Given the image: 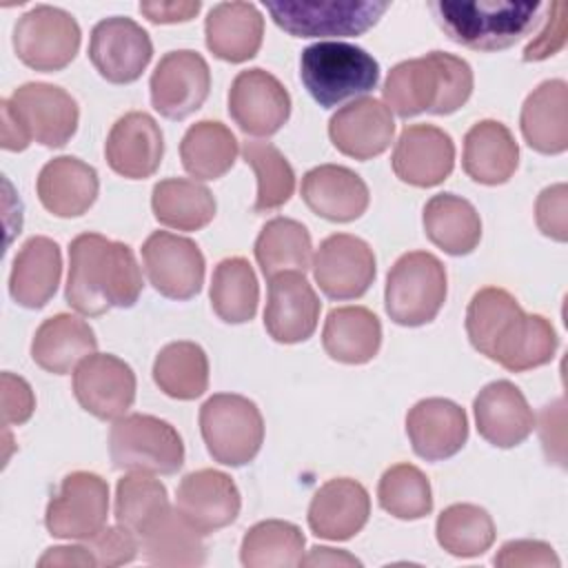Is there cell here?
Returning a JSON list of instances; mask_svg holds the SVG:
<instances>
[{
    "label": "cell",
    "instance_id": "1",
    "mask_svg": "<svg viewBox=\"0 0 568 568\" xmlns=\"http://www.w3.org/2000/svg\"><path fill=\"white\" fill-rule=\"evenodd\" d=\"M466 333L475 351L510 373H524L555 357L559 337L544 315H528L499 286L479 288L466 311Z\"/></svg>",
    "mask_w": 568,
    "mask_h": 568
},
{
    "label": "cell",
    "instance_id": "2",
    "mask_svg": "<svg viewBox=\"0 0 568 568\" xmlns=\"http://www.w3.org/2000/svg\"><path fill=\"white\" fill-rule=\"evenodd\" d=\"M142 293V271L129 244L80 233L69 246L67 302L82 315L129 308Z\"/></svg>",
    "mask_w": 568,
    "mask_h": 568
},
{
    "label": "cell",
    "instance_id": "3",
    "mask_svg": "<svg viewBox=\"0 0 568 568\" xmlns=\"http://www.w3.org/2000/svg\"><path fill=\"white\" fill-rule=\"evenodd\" d=\"M382 93L386 106L399 118H413L424 111L448 115L470 98L473 69L459 55L430 51L395 64L384 80Z\"/></svg>",
    "mask_w": 568,
    "mask_h": 568
},
{
    "label": "cell",
    "instance_id": "4",
    "mask_svg": "<svg viewBox=\"0 0 568 568\" xmlns=\"http://www.w3.org/2000/svg\"><path fill=\"white\" fill-rule=\"evenodd\" d=\"M428 9L453 42L477 51H499L521 40L537 24L544 4L510 0H437L430 2Z\"/></svg>",
    "mask_w": 568,
    "mask_h": 568
},
{
    "label": "cell",
    "instance_id": "5",
    "mask_svg": "<svg viewBox=\"0 0 568 568\" xmlns=\"http://www.w3.org/2000/svg\"><path fill=\"white\" fill-rule=\"evenodd\" d=\"M300 80L324 109L373 91L379 82L377 60L362 47L328 40L306 47L300 55Z\"/></svg>",
    "mask_w": 568,
    "mask_h": 568
},
{
    "label": "cell",
    "instance_id": "6",
    "mask_svg": "<svg viewBox=\"0 0 568 568\" xmlns=\"http://www.w3.org/2000/svg\"><path fill=\"white\" fill-rule=\"evenodd\" d=\"M109 453L118 470L173 475L184 464L180 433L153 415H122L109 430Z\"/></svg>",
    "mask_w": 568,
    "mask_h": 568
},
{
    "label": "cell",
    "instance_id": "7",
    "mask_svg": "<svg viewBox=\"0 0 568 568\" xmlns=\"http://www.w3.org/2000/svg\"><path fill=\"white\" fill-rule=\"evenodd\" d=\"M446 268L426 251L404 253L388 271L384 306L399 326H422L437 317L446 302Z\"/></svg>",
    "mask_w": 568,
    "mask_h": 568
},
{
    "label": "cell",
    "instance_id": "8",
    "mask_svg": "<svg viewBox=\"0 0 568 568\" xmlns=\"http://www.w3.org/2000/svg\"><path fill=\"white\" fill-rule=\"evenodd\" d=\"M200 430L209 455L224 466L248 464L264 442L260 408L235 393H217L202 404Z\"/></svg>",
    "mask_w": 568,
    "mask_h": 568
},
{
    "label": "cell",
    "instance_id": "9",
    "mask_svg": "<svg viewBox=\"0 0 568 568\" xmlns=\"http://www.w3.org/2000/svg\"><path fill=\"white\" fill-rule=\"evenodd\" d=\"M273 22L295 38H348L362 36L390 7L373 0H302L264 2Z\"/></svg>",
    "mask_w": 568,
    "mask_h": 568
},
{
    "label": "cell",
    "instance_id": "10",
    "mask_svg": "<svg viewBox=\"0 0 568 568\" xmlns=\"http://www.w3.org/2000/svg\"><path fill=\"white\" fill-rule=\"evenodd\" d=\"M13 49L20 62L36 71H60L71 64L80 49V27L69 11L38 4L18 18Z\"/></svg>",
    "mask_w": 568,
    "mask_h": 568
},
{
    "label": "cell",
    "instance_id": "11",
    "mask_svg": "<svg viewBox=\"0 0 568 568\" xmlns=\"http://www.w3.org/2000/svg\"><path fill=\"white\" fill-rule=\"evenodd\" d=\"M109 515V486L89 470L69 473L44 515L47 530L60 539H89L104 528Z\"/></svg>",
    "mask_w": 568,
    "mask_h": 568
},
{
    "label": "cell",
    "instance_id": "12",
    "mask_svg": "<svg viewBox=\"0 0 568 568\" xmlns=\"http://www.w3.org/2000/svg\"><path fill=\"white\" fill-rule=\"evenodd\" d=\"M142 264L151 286L169 300H191L204 284V255L184 235L151 233L142 244Z\"/></svg>",
    "mask_w": 568,
    "mask_h": 568
},
{
    "label": "cell",
    "instance_id": "13",
    "mask_svg": "<svg viewBox=\"0 0 568 568\" xmlns=\"http://www.w3.org/2000/svg\"><path fill=\"white\" fill-rule=\"evenodd\" d=\"M151 104L169 120H184L197 111L211 89L206 60L191 49L169 51L155 64L151 80Z\"/></svg>",
    "mask_w": 568,
    "mask_h": 568
},
{
    "label": "cell",
    "instance_id": "14",
    "mask_svg": "<svg viewBox=\"0 0 568 568\" xmlns=\"http://www.w3.org/2000/svg\"><path fill=\"white\" fill-rule=\"evenodd\" d=\"M153 55L149 33L131 18L111 16L100 20L89 40V60L113 84H129L142 75Z\"/></svg>",
    "mask_w": 568,
    "mask_h": 568
},
{
    "label": "cell",
    "instance_id": "15",
    "mask_svg": "<svg viewBox=\"0 0 568 568\" xmlns=\"http://www.w3.org/2000/svg\"><path fill=\"white\" fill-rule=\"evenodd\" d=\"M229 115L246 135L266 138L286 124L291 95L273 73L257 67L246 69L231 82Z\"/></svg>",
    "mask_w": 568,
    "mask_h": 568
},
{
    "label": "cell",
    "instance_id": "16",
    "mask_svg": "<svg viewBox=\"0 0 568 568\" xmlns=\"http://www.w3.org/2000/svg\"><path fill=\"white\" fill-rule=\"evenodd\" d=\"M73 393L78 404L98 419H120L135 399L133 368L111 355L93 353L73 371Z\"/></svg>",
    "mask_w": 568,
    "mask_h": 568
},
{
    "label": "cell",
    "instance_id": "17",
    "mask_svg": "<svg viewBox=\"0 0 568 568\" xmlns=\"http://www.w3.org/2000/svg\"><path fill=\"white\" fill-rule=\"evenodd\" d=\"M313 275L331 300L362 297L375 280V253L357 235H328L315 253Z\"/></svg>",
    "mask_w": 568,
    "mask_h": 568
},
{
    "label": "cell",
    "instance_id": "18",
    "mask_svg": "<svg viewBox=\"0 0 568 568\" xmlns=\"http://www.w3.org/2000/svg\"><path fill=\"white\" fill-rule=\"evenodd\" d=\"M320 300L300 271H284L268 277V300L264 308L266 333L280 344L308 339L320 320Z\"/></svg>",
    "mask_w": 568,
    "mask_h": 568
},
{
    "label": "cell",
    "instance_id": "19",
    "mask_svg": "<svg viewBox=\"0 0 568 568\" xmlns=\"http://www.w3.org/2000/svg\"><path fill=\"white\" fill-rule=\"evenodd\" d=\"M240 506L242 499L235 481L213 468L184 475L175 493V508L200 535L231 526L240 515Z\"/></svg>",
    "mask_w": 568,
    "mask_h": 568
},
{
    "label": "cell",
    "instance_id": "20",
    "mask_svg": "<svg viewBox=\"0 0 568 568\" xmlns=\"http://www.w3.org/2000/svg\"><path fill=\"white\" fill-rule=\"evenodd\" d=\"M9 102L31 138L44 146H64L78 129V102L62 87L27 82L13 91Z\"/></svg>",
    "mask_w": 568,
    "mask_h": 568
},
{
    "label": "cell",
    "instance_id": "21",
    "mask_svg": "<svg viewBox=\"0 0 568 568\" xmlns=\"http://www.w3.org/2000/svg\"><path fill=\"white\" fill-rule=\"evenodd\" d=\"M390 162L402 182L419 189L437 186L453 173L455 144L435 124H408L399 133Z\"/></svg>",
    "mask_w": 568,
    "mask_h": 568
},
{
    "label": "cell",
    "instance_id": "22",
    "mask_svg": "<svg viewBox=\"0 0 568 568\" xmlns=\"http://www.w3.org/2000/svg\"><path fill=\"white\" fill-rule=\"evenodd\" d=\"M395 133V120L390 109L377 98H357L328 122V138L333 146L355 160H371L384 153Z\"/></svg>",
    "mask_w": 568,
    "mask_h": 568
},
{
    "label": "cell",
    "instance_id": "23",
    "mask_svg": "<svg viewBox=\"0 0 568 568\" xmlns=\"http://www.w3.org/2000/svg\"><path fill=\"white\" fill-rule=\"evenodd\" d=\"M406 433L415 455L426 462H442L464 448L468 417L459 404L444 397H428L408 410Z\"/></svg>",
    "mask_w": 568,
    "mask_h": 568
},
{
    "label": "cell",
    "instance_id": "24",
    "mask_svg": "<svg viewBox=\"0 0 568 568\" xmlns=\"http://www.w3.org/2000/svg\"><path fill=\"white\" fill-rule=\"evenodd\" d=\"M104 155L109 166L122 178H151L164 155V138L160 124L144 111H131L122 115L106 135Z\"/></svg>",
    "mask_w": 568,
    "mask_h": 568
},
{
    "label": "cell",
    "instance_id": "25",
    "mask_svg": "<svg viewBox=\"0 0 568 568\" xmlns=\"http://www.w3.org/2000/svg\"><path fill=\"white\" fill-rule=\"evenodd\" d=\"M477 433L497 448L519 446L535 428V415L524 393L508 379L486 384L475 402Z\"/></svg>",
    "mask_w": 568,
    "mask_h": 568
},
{
    "label": "cell",
    "instance_id": "26",
    "mask_svg": "<svg viewBox=\"0 0 568 568\" xmlns=\"http://www.w3.org/2000/svg\"><path fill=\"white\" fill-rule=\"evenodd\" d=\"M371 515L368 490L348 477L328 479L317 488L308 506L311 530L331 541H344L357 535Z\"/></svg>",
    "mask_w": 568,
    "mask_h": 568
},
{
    "label": "cell",
    "instance_id": "27",
    "mask_svg": "<svg viewBox=\"0 0 568 568\" xmlns=\"http://www.w3.org/2000/svg\"><path fill=\"white\" fill-rule=\"evenodd\" d=\"M302 200L306 206L331 222H353L368 209V186L351 169L320 164L302 178Z\"/></svg>",
    "mask_w": 568,
    "mask_h": 568
},
{
    "label": "cell",
    "instance_id": "28",
    "mask_svg": "<svg viewBox=\"0 0 568 568\" xmlns=\"http://www.w3.org/2000/svg\"><path fill=\"white\" fill-rule=\"evenodd\" d=\"M98 171L73 155L49 160L36 182L42 206L58 217H78L87 213L98 197Z\"/></svg>",
    "mask_w": 568,
    "mask_h": 568
},
{
    "label": "cell",
    "instance_id": "29",
    "mask_svg": "<svg viewBox=\"0 0 568 568\" xmlns=\"http://www.w3.org/2000/svg\"><path fill=\"white\" fill-rule=\"evenodd\" d=\"M209 51L224 62L255 58L264 38V18L253 2H220L204 22Z\"/></svg>",
    "mask_w": 568,
    "mask_h": 568
},
{
    "label": "cell",
    "instance_id": "30",
    "mask_svg": "<svg viewBox=\"0 0 568 568\" xmlns=\"http://www.w3.org/2000/svg\"><path fill=\"white\" fill-rule=\"evenodd\" d=\"M62 275L60 246L44 235L29 237L13 257L9 293L24 308H42L58 291Z\"/></svg>",
    "mask_w": 568,
    "mask_h": 568
},
{
    "label": "cell",
    "instance_id": "31",
    "mask_svg": "<svg viewBox=\"0 0 568 568\" xmlns=\"http://www.w3.org/2000/svg\"><path fill=\"white\" fill-rule=\"evenodd\" d=\"M519 164V146L510 129L497 120H481L464 135L462 166L479 184L497 186L513 178Z\"/></svg>",
    "mask_w": 568,
    "mask_h": 568
},
{
    "label": "cell",
    "instance_id": "32",
    "mask_svg": "<svg viewBox=\"0 0 568 568\" xmlns=\"http://www.w3.org/2000/svg\"><path fill=\"white\" fill-rule=\"evenodd\" d=\"M524 140L530 149L557 155L568 149V84L546 80L528 93L519 115Z\"/></svg>",
    "mask_w": 568,
    "mask_h": 568
},
{
    "label": "cell",
    "instance_id": "33",
    "mask_svg": "<svg viewBox=\"0 0 568 568\" xmlns=\"http://www.w3.org/2000/svg\"><path fill=\"white\" fill-rule=\"evenodd\" d=\"M95 348L98 339L89 322L78 315L58 313L38 326L31 342V357L42 371L67 375L84 357L93 355Z\"/></svg>",
    "mask_w": 568,
    "mask_h": 568
},
{
    "label": "cell",
    "instance_id": "34",
    "mask_svg": "<svg viewBox=\"0 0 568 568\" xmlns=\"http://www.w3.org/2000/svg\"><path fill=\"white\" fill-rule=\"evenodd\" d=\"M322 344L335 362L366 364L379 351L382 324L366 306H339L326 315Z\"/></svg>",
    "mask_w": 568,
    "mask_h": 568
},
{
    "label": "cell",
    "instance_id": "35",
    "mask_svg": "<svg viewBox=\"0 0 568 568\" xmlns=\"http://www.w3.org/2000/svg\"><path fill=\"white\" fill-rule=\"evenodd\" d=\"M424 233L448 255H468L481 240V220L477 209L455 195L437 193L424 206Z\"/></svg>",
    "mask_w": 568,
    "mask_h": 568
},
{
    "label": "cell",
    "instance_id": "36",
    "mask_svg": "<svg viewBox=\"0 0 568 568\" xmlns=\"http://www.w3.org/2000/svg\"><path fill=\"white\" fill-rule=\"evenodd\" d=\"M138 539L144 559L153 566H202L206 559L202 535L171 506L160 513Z\"/></svg>",
    "mask_w": 568,
    "mask_h": 568
},
{
    "label": "cell",
    "instance_id": "37",
    "mask_svg": "<svg viewBox=\"0 0 568 568\" xmlns=\"http://www.w3.org/2000/svg\"><path fill=\"white\" fill-rule=\"evenodd\" d=\"M151 209L155 220L169 229L197 231L215 217V197L195 180L166 178L153 186Z\"/></svg>",
    "mask_w": 568,
    "mask_h": 568
},
{
    "label": "cell",
    "instance_id": "38",
    "mask_svg": "<svg viewBox=\"0 0 568 568\" xmlns=\"http://www.w3.org/2000/svg\"><path fill=\"white\" fill-rule=\"evenodd\" d=\"M180 158L191 178L217 180L235 164L237 140L226 124L200 120L186 129L180 142Z\"/></svg>",
    "mask_w": 568,
    "mask_h": 568
},
{
    "label": "cell",
    "instance_id": "39",
    "mask_svg": "<svg viewBox=\"0 0 568 568\" xmlns=\"http://www.w3.org/2000/svg\"><path fill=\"white\" fill-rule=\"evenodd\" d=\"M313 242L308 229L291 217L268 220L255 240V260L264 277L284 271L304 273L311 266Z\"/></svg>",
    "mask_w": 568,
    "mask_h": 568
},
{
    "label": "cell",
    "instance_id": "40",
    "mask_svg": "<svg viewBox=\"0 0 568 568\" xmlns=\"http://www.w3.org/2000/svg\"><path fill=\"white\" fill-rule=\"evenodd\" d=\"M153 379L173 399H195L209 388V357L195 342H171L153 362Z\"/></svg>",
    "mask_w": 568,
    "mask_h": 568
},
{
    "label": "cell",
    "instance_id": "41",
    "mask_svg": "<svg viewBox=\"0 0 568 568\" xmlns=\"http://www.w3.org/2000/svg\"><path fill=\"white\" fill-rule=\"evenodd\" d=\"M302 530L282 519H266L251 526L242 539L240 559L246 568H293L304 559Z\"/></svg>",
    "mask_w": 568,
    "mask_h": 568
},
{
    "label": "cell",
    "instance_id": "42",
    "mask_svg": "<svg viewBox=\"0 0 568 568\" xmlns=\"http://www.w3.org/2000/svg\"><path fill=\"white\" fill-rule=\"evenodd\" d=\"M260 286L253 266L244 257L222 260L211 280V306L226 324H244L255 317Z\"/></svg>",
    "mask_w": 568,
    "mask_h": 568
},
{
    "label": "cell",
    "instance_id": "43",
    "mask_svg": "<svg viewBox=\"0 0 568 568\" xmlns=\"http://www.w3.org/2000/svg\"><path fill=\"white\" fill-rule=\"evenodd\" d=\"M242 158L257 178L253 211L266 213L284 206L295 191V173L284 153L271 142L246 140L242 146Z\"/></svg>",
    "mask_w": 568,
    "mask_h": 568
},
{
    "label": "cell",
    "instance_id": "44",
    "mask_svg": "<svg viewBox=\"0 0 568 568\" xmlns=\"http://www.w3.org/2000/svg\"><path fill=\"white\" fill-rule=\"evenodd\" d=\"M437 541L455 557L484 555L495 541L490 515L475 504H453L437 517Z\"/></svg>",
    "mask_w": 568,
    "mask_h": 568
},
{
    "label": "cell",
    "instance_id": "45",
    "mask_svg": "<svg viewBox=\"0 0 568 568\" xmlns=\"http://www.w3.org/2000/svg\"><path fill=\"white\" fill-rule=\"evenodd\" d=\"M377 499L397 519H422L433 510L430 481L413 464L390 466L379 479Z\"/></svg>",
    "mask_w": 568,
    "mask_h": 568
},
{
    "label": "cell",
    "instance_id": "46",
    "mask_svg": "<svg viewBox=\"0 0 568 568\" xmlns=\"http://www.w3.org/2000/svg\"><path fill=\"white\" fill-rule=\"evenodd\" d=\"M169 506L166 486L146 473L124 475L115 486V519L138 537Z\"/></svg>",
    "mask_w": 568,
    "mask_h": 568
},
{
    "label": "cell",
    "instance_id": "47",
    "mask_svg": "<svg viewBox=\"0 0 568 568\" xmlns=\"http://www.w3.org/2000/svg\"><path fill=\"white\" fill-rule=\"evenodd\" d=\"M87 548L98 566H122L135 559L140 539L126 526H106L87 539Z\"/></svg>",
    "mask_w": 568,
    "mask_h": 568
},
{
    "label": "cell",
    "instance_id": "48",
    "mask_svg": "<svg viewBox=\"0 0 568 568\" xmlns=\"http://www.w3.org/2000/svg\"><path fill=\"white\" fill-rule=\"evenodd\" d=\"M535 220L539 231L557 242L568 237V189L564 182L546 186L535 202Z\"/></svg>",
    "mask_w": 568,
    "mask_h": 568
},
{
    "label": "cell",
    "instance_id": "49",
    "mask_svg": "<svg viewBox=\"0 0 568 568\" xmlns=\"http://www.w3.org/2000/svg\"><path fill=\"white\" fill-rule=\"evenodd\" d=\"M493 561L499 568H559L552 546L537 539L506 541Z\"/></svg>",
    "mask_w": 568,
    "mask_h": 568
},
{
    "label": "cell",
    "instance_id": "50",
    "mask_svg": "<svg viewBox=\"0 0 568 568\" xmlns=\"http://www.w3.org/2000/svg\"><path fill=\"white\" fill-rule=\"evenodd\" d=\"M566 44V4L552 2L548 4L546 27L530 40L524 49L526 62H539L555 55Z\"/></svg>",
    "mask_w": 568,
    "mask_h": 568
},
{
    "label": "cell",
    "instance_id": "51",
    "mask_svg": "<svg viewBox=\"0 0 568 568\" xmlns=\"http://www.w3.org/2000/svg\"><path fill=\"white\" fill-rule=\"evenodd\" d=\"M33 408H36V397H33L31 386L22 377L4 371L2 373V422H4V426L24 424L33 415Z\"/></svg>",
    "mask_w": 568,
    "mask_h": 568
},
{
    "label": "cell",
    "instance_id": "52",
    "mask_svg": "<svg viewBox=\"0 0 568 568\" xmlns=\"http://www.w3.org/2000/svg\"><path fill=\"white\" fill-rule=\"evenodd\" d=\"M202 2L186 0V2H140V13L146 16L155 24H173V22H189L197 16Z\"/></svg>",
    "mask_w": 568,
    "mask_h": 568
},
{
    "label": "cell",
    "instance_id": "53",
    "mask_svg": "<svg viewBox=\"0 0 568 568\" xmlns=\"http://www.w3.org/2000/svg\"><path fill=\"white\" fill-rule=\"evenodd\" d=\"M0 115H2V124H0V144L7 151H24L31 144V133L27 131V126L22 124V120L18 118V113L13 111L9 100L0 102Z\"/></svg>",
    "mask_w": 568,
    "mask_h": 568
},
{
    "label": "cell",
    "instance_id": "54",
    "mask_svg": "<svg viewBox=\"0 0 568 568\" xmlns=\"http://www.w3.org/2000/svg\"><path fill=\"white\" fill-rule=\"evenodd\" d=\"M38 566H98L89 548L82 546H55L49 548Z\"/></svg>",
    "mask_w": 568,
    "mask_h": 568
},
{
    "label": "cell",
    "instance_id": "55",
    "mask_svg": "<svg viewBox=\"0 0 568 568\" xmlns=\"http://www.w3.org/2000/svg\"><path fill=\"white\" fill-rule=\"evenodd\" d=\"M302 566H362L359 559L346 550H335L328 546H313L311 552L302 559Z\"/></svg>",
    "mask_w": 568,
    "mask_h": 568
}]
</instances>
